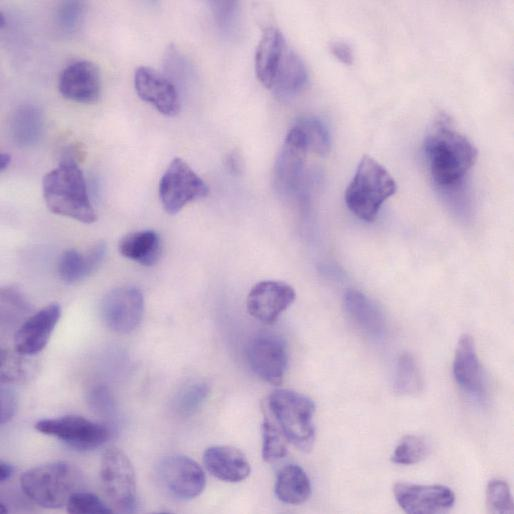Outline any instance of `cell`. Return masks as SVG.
<instances>
[{"mask_svg": "<svg viewBox=\"0 0 514 514\" xmlns=\"http://www.w3.org/2000/svg\"><path fill=\"white\" fill-rule=\"evenodd\" d=\"M344 306L354 323L365 333L379 337L385 329V319L378 306L362 292L351 289L344 295Z\"/></svg>", "mask_w": 514, "mask_h": 514, "instance_id": "7402d4cb", "label": "cell"}, {"mask_svg": "<svg viewBox=\"0 0 514 514\" xmlns=\"http://www.w3.org/2000/svg\"><path fill=\"white\" fill-rule=\"evenodd\" d=\"M209 394V386L203 381L186 384L177 393L174 409L181 416H191L202 406Z\"/></svg>", "mask_w": 514, "mask_h": 514, "instance_id": "f1b7e54d", "label": "cell"}, {"mask_svg": "<svg viewBox=\"0 0 514 514\" xmlns=\"http://www.w3.org/2000/svg\"><path fill=\"white\" fill-rule=\"evenodd\" d=\"M82 476L79 469L67 461H53L32 467L20 477L24 494L33 502L49 509L61 508L79 490Z\"/></svg>", "mask_w": 514, "mask_h": 514, "instance_id": "3957f363", "label": "cell"}, {"mask_svg": "<svg viewBox=\"0 0 514 514\" xmlns=\"http://www.w3.org/2000/svg\"><path fill=\"white\" fill-rule=\"evenodd\" d=\"M203 463L215 478L225 482H241L251 471L245 454L233 446L213 445L203 453Z\"/></svg>", "mask_w": 514, "mask_h": 514, "instance_id": "ac0fdd59", "label": "cell"}, {"mask_svg": "<svg viewBox=\"0 0 514 514\" xmlns=\"http://www.w3.org/2000/svg\"><path fill=\"white\" fill-rule=\"evenodd\" d=\"M429 453L424 438L416 435L405 436L396 446L391 461L395 464L412 465L422 461Z\"/></svg>", "mask_w": 514, "mask_h": 514, "instance_id": "f546056e", "label": "cell"}, {"mask_svg": "<svg viewBox=\"0 0 514 514\" xmlns=\"http://www.w3.org/2000/svg\"><path fill=\"white\" fill-rule=\"evenodd\" d=\"M209 188L203 179L181 158H174L159 183V197L169 214L178 213L188 203L203 198Z\"/></svg>", "mask_w": 514, "mask_h": 514, "instance_id": "52a82bcc", "label": "cell"}, {"mask_svg": "<svg viewBox=\"0 0 514 514\" xmlns=\"http://www.w3.org/2000/svg\"><path fill=\"white\" fill-rule=\"evenodd\" d=\"M295 126L303 133L308 149L320 156L328 154L331 138L329 130L322 120L313 115H302L297 119Z\"/></svg>", "mask_w": 514, "mask_h": 514, "instance_id": "4316f807", "label": "cell"}, {"mask_svg": "<svg viewBox=\"0 0 514 514\" xmlns=\"http://www.w3.org/2000/svg\"><path fill=\"white\" fill-rule=\"evenodd\" d=\"M307 151L306 139L294 125L285 137L273 169V182L279 193L291 194L298 188Z\"/></svg>", "mask_w": 514, "mask_h": 514, "instance_id": "7c38bea8", "label": "cell"}, {"mask_svg": "<svg viewBox=\"0 0 514 514\" xmlns=\"http://www.w3.org/2000/svg\"><path fill=\"white\" fill-rule=\"evenodd\" d=\"M330 51L333 56L343 64L351 65L353 63V52L347 43L342 41L332 42L330 45Z\"/></svg>", "mask_w": 514, "mask_h": 514, "instance_id": "74e56055", "label": "cell"}, {"mask_svg": "<svg viewBox=\"0 0 514 514\" xmlns=\"http://www.w3.org/2000/svg\"><path fill=\"white\" fill-rule=\"evenodd\" d=\"M21 354L13 355L2 352L1 356V382L14 384L29 378V366L22 359Z\"/></svg>", "mask_w": 514, "mask_h": 514, "instance_id": "836d02e7", "label": "cell"}, {"mask_svg": "<svg viewBox=\"0 0 514 514\" xmlns=\"http://www.w3.org/2000/svg\"><path fill=\"white\" fill-rule=\"evenodd\" d=\"M58 88L66 99L78 103H93L101 92L100 71L88 60L71 63L61 72Z\"/></svg>", "mask_w": 514, "mask_h": 514, "instance_id": "e0dca14e", "label": "cell"}, {"mask_svg": "<svg viewBox=\"0 0 514 514\" xmlns=\"http://www.w3.org/2000/svg\"><path fill=\"white\" fill-rule=\"evenodd\" d=\"M90 403L98 412L108 414L113 409V400L105 387H97L90 393Z\"/></svg>", "mask_w": 514, "mask_h": 514, "instance_id": "8d00e7d4", "label": "cell"}, {"mask_svg": "<svg viewBox=\"0 0 514 514\" xmlns=\"http://www.w3.org/2000/svg\"><path fill=\"white\" fill-rule=\"evenodd\" d=\"M422 378L415 359L410 354H402L397 361L394 389L402 395H414L422 389Z\"/></svg>", "mask_w": 514, "mask_h": 514, "instance_id": "83f0119b", "label": "cell"}, {"mask_svg": "<svg viewBox=\"0 0 514 514\" xmlns=\"http://www.w3.org/2000/svg\"><path fill=\"white\" fill-rule=\"evenodd\" d=\"M294 288L282 281L264 280L250 290L246 306L248 313L265 324H273L295 300Z\"/></svg>", "mask_w": 514, "mask_h": 514, "instance_id": "4fadbf2b", "label": "cell"}, {"mask_svg": "<svg viewBox=\"0 0 514 514\" xmlns=\"http://www.w3.org/2000/svg\"><path fill=\"white\" fill-rule=\"evenodd\" d=\"M42 190L51 212L86 224L96 221L83 172L71 157L44 176Z\"/></svg>", "mask_w": 514, "mask_h": 514, "instance_id": "7a4b0ae2", "label": "cell"}, {"mask_svg": "<svg viewBox=\"0 0 514 514\" xmlns=\"http://www.w3.org/2000/svg\"><path fill=\"white\" fill-rule=\"evenodd\" d=\"M100 312L105 325L119 334H128L140 324L144 312L142 292L135 286H120L102 299Z\"/></svg>", "mask_w": 514, "mask_h": 514, "instance_id": "30bf717a", "label": "cell"}, {"mask_svg": "<svg viewBox=\"0 0 514 514\" xmlns=\"http://www.w3.org/2000/svg\"><path fill=\"white\" fill-rule=\"evenodd\" d=\"M134 87L138 96L152 104L159 113L175 116L180 111V98L176 87L153 68L141 66L134 74Z\"/></svg>", "mask_w": 514, "mask_h": 514, "instance_id": "2e32d148", "label": "cell"}, {"mask_svg": "<svg viewBox=\"0 0 514 514\" xmlns=\"http://www.w3.org/2000/svg\"><path fill=\"white\" fill-rule=\"evenodd\" d=\"M397 189L396 182L387 169L372 157L360 160L354 177L347 186L344 200L349 210L359 219L372 222L382 204Z\"/></svg>", "mask_w": 514, "mask_h": 514, "instance_id": "277c9868", "label": "cell"}, {"mask_svg": "<svg viewBox=\"0 0 514 514\" xmlns=\"http://www.w3.org/2000/svg\"><path fill=\"white\" fill-rule=\"evenodd\" d=\"M35 429L81 451L98 448L110 438L105 425L74 414L39 420Z\"/></svg>", "mask_w": 514, "mask_h": 514, "instance_id": "ba28073f", "label": "cell"}, {"mask_svg": "<svg viewBox=\"0 0 514 514\" xmlns=\"http://www.w3.org/2000/svg\"><path fill=\"white\" fill-rule=\"evenodd\" d=\"M247 359L252 371L272 385L282 383L287 365L288 351L284 340L272 333H259L247 346Z\"/></svg>", "mask_w": 514, "mask_h": 514, "instance_id": "8fae6325", "label": "cell"}, {"mask_svg": "<svg viewBox=\"0 0 514 514\" xmlns=\"http://www.w3.org/2000/svg\"><path fill=\"white\" fill-rule=\"evenodd\" d=\"M307 78L303 61L292 49L287 47L271 88L276 96L289 98L303 89Z\"/></svg>", "mask_w": 514, "mask_h": 514, "instance_id": "cb8c5ba5", "label": "cell"}, {"mask_svg": "<svg viewBox=\"0 0 514 514\" xmlns=\"http://www.w3.org/2000/svg\"><path fill=\"white\" fill-rule=\"evenodd\" d=\"M11 162V156L7 153H2L0 156V169L1 171H4Z\"/></svg>", "mask_w": 514, "mask_h": 514, "instance_id": "60d3db41", "label": "cell"}, {"mask_svg": "<svg viewBox=\"0 0 514 514\" xmlns=\"http://www.w3.org/2000/svg\"><path fill=\"white\" fill-rule=\"evenodd\" d=\"M311 491L310 479L300 466L288 464L278 472L275 495L283 503L302 504L309 499Z\"/></svg>", "mask_w": 514, "mask_h": 514, "instance_id": "d4e9b609", "label": "cell"}, {"mask_svg": "<svg viewBox=\"0 0 514 514\" xmlns=\"http://www.w3.org/2000/svg\"><path fill=\"white\" fill-rule=\"evenodd\" d=\"M17 406V396L9 384L2 383L1 386V410L0 422L5 424L12 419Z\"/></svg>", "mask_w": 514, "mask_h": 514, "instance_id": "d590c367", "label": "cell"}, {"mask_svg": "<svg viewBox=\"0 0 514 514\" xmlns=\"http://www.w3.org/2000/svg\"><path fill=\"white\" fill-rule=\"evenodd\" d=\"M440 119L425 139L424 154L433 182L443 190L456 189L474 166L478 151L472 142Z\"/></svg>", "mask_w": 514, "mask_h": 514, "instance_id": "6da1fadb", "label": "cell"}, {"mask_svg": "<svg viewBox=\"0 0 514 514\" xmlns=\"http://www.w3.org/2000/svg\"><path fill=\"white\" fill-rule=\"evenodd\" d=\"M13 474H14L13 465L6 461H1L0 462V480H1V482H5L8 479H10Z\"/></svg>", "mask_w": 514, "mask_h": 514, "instance_id": "ab89813d", "label": "cell"}, {"mask_svg": "<svg viewBox=\"0 0 514 514\" xmlns=\"http://www.w3.org/2000/svg\"><path fill=\"white\" fill-rule=\"evenodd\" d=\"M287 47L284 36L278 29L270 27L263 32L255 54V72L265 87H272Z\"/></svg>", "mask_w": 514, "mask_h": 514, "instance_id": "ffe728a7", "label": "cell"}, {"mask_svg": "<svg viewBox=\"0 0 514 514\" xmlns=\"http://www.w3.org/2000/svg\"><path fill=\"white\" fill-rule=\"evenodd\" d=\"M106 254L103 242L95 244L85 253L76 249L63 252L58 263L59 277L66 284H74L95 272Z\"/></svg>", "mask_w": 514, "mask_h": 514, "instance_id": "44dd1931", "label": "cell"}, {"mask_svg": "<svg viewBox=\"0 0 514 514\" xmlns=\"http://www.w3.org/2000/svg\"><path fill=\"white\" fill-rule=\"evenodd\" d=\"M486 504L492 513H512L513 500L508 484L500 479L491 480L486 488Z\"/></svg>", "mask_w": 514, "mask_h": 514, "instance_id": "1f68e13d", "label": "cell"}, {"mask_svg": "<svg viewBox=\"0 0 514 514\" xmlns=\"http://www.w3.org/2000/svg\"><path fill=\"white\" fill-rule=\"evenodd\" d=\"M122 256L143 266L155 265L161 255V239L154 230H140L125 235L119 242Z\"/></svg>", "mask_w": 514, "mask_h": 514, "instance_id": "603a6c76", "label": "cell"}, {"mask_svg": "<svg viewBox=\"0 0 514 514\" xmlns=\"http://www.w3.org/2000/svg\"><path fill=\"white\" fill-rule=\"evenodd\" d=\"M100 479L108 501L122 513H133L137 508V486L133 465L117 447L104 451L100 462Z\"/></svg>", "mask_w": 514, "mask_h": 514, "instance_id": "8992f818", "label": "cell"}, {"mask_svg": "<svg viewBox=\"0 0 514 514\" xmlns=\"http://www.w3.org/2000/svg\"><path fill=\"white\" fill-rule=\"evenodd\" d=\"M156 472L161 486L179 500L196 498L206 485L201 466L185 455L165 456L157 464Z\"/></svg>", "mask_w": 514, "mask_h": 514, "instance_id": "9c48e42d", "label": "cell"}, {"mask_svg": "<svg viewBox=\"0 0 514 514\" xmlns=\"http://www.w3.org/2000/svg\"><path fill=\"white\" fill-rule=\"evenodd\" d=\"M285 439L282 431L266 417L262 423V457L264 461L275 462L286 455Z\"/></svg>", "mask_w": 514, "mask_h": 514, "instance_id": "4dcf8cb0", "label": "cell"}, {"mask_svg": "<svg viewBox=\"0 0 514 514\" xmlns=\"http://www.w3.org/2000/svg\"><path fill=\"white\" fill-rule=\"evenodd\" d=\"M453 375L458 385L472 396L484 394V380L474 339L463 334L456 346L453 360Z\"/></svg>", "mask_w": 514, "mask_h": 514, "instance_id": "d6986e66", "label": "cell"}, {"mask_svg": "<svg viewBox=\"0 0 514 514\" xmlns=\"http://www.w3.org/2000/svg\"><path fill=\"white\" fill-rule=\"evenodd\" d=\"M61 317L58 303H50L27 317L14 334L15 351L24 356L41 352Z\"/></svg>", "mask_w": 514, "mask_h": 514, "instance_id": "9a60e30c", "label": "cell"}, {"mask_svg": "<svg viewBox=\"0 0 514 514\" xmlns=\"http://www.w3.org/2000/svg\"><path fill=\"white\" fill-rule=\"evenodd\" d=\"M84 15V4L78 1L63 2L56 13V22L65 33L76 31Z\"/></svg>", "mask_w": 514, "mask_h": 514, "instance_id": "e575fe53", "label": "cell"}, {"mask_svg": "<svg viewBox=\"0 0 514 514\" xmlns=\"http://www.w3.org/2000/svg\"><path fill=\"white\" fill-rule=\"evenodd\" d=\"M214 11L217 20L223 26H225L231 19V14L234 12V2H215Z\"/></svg>", "mask_w": 514, "mask_h": 514, "instance_id": "f35d334b", "label": "cell"}, {"mask_svg": "<svg viewBox=\"0 0 514 514\" xmlns=\"http://www.w3.org/2000/svg\"><path fill=\"white\" fill-rule=\"evenodd\" d=\"M43 130L41 110L32 104L18 107L10 119V132L16 144L28 147L36 144Z\"/></svg>", "mask_w": 514, "mask_h": 514, "instance_id": "484cf974", "label": "cell"}, {"mask_svg": "<svg viewBox=\"0 0 514 514\" xmlns=\"http://www.w3.org/2000/svg\"><path fill=\"white\" fill-rule=\"evenodd\" d=\"M393 492L399 506L411 514L445 512L455 502V494L444 485L396 483Z\"/></svg>", "mask_w": 514, "mask_h": 514, "instance_id": "5bb4252c", "label": "cell"}, {"mask_svg": "<svg viewBox=\"0 0 514 514\" xmlns=\"http://www.w3.org/2000/svg\"><path fill=\"white\" fill-rule=\"evenodd\" d=\"M66 507L69 513L75 514L112 512V509L109 508L97 495L79 490L70 496Z\"/></svg>", "mask_w": 514, "mask_h": 514, "instance_id": "d6a6232c", "label": "cell"}, {"mask_svg": "<svg viewBox=\"0 0 514 514\" xmlns=\"http://www.w3.org/2000/svg\"><path fill=\"white\" fill-rule=\"evenodd\" d=\"M268 405L285 438L300 450L310 451L315 440L314 402L294 390L278 389L271 393Z\"/></svg>", "mask_w": 514, "mask_h": 514, "instance_id": "5b68a950", "label": "cell"}]
</instances>
